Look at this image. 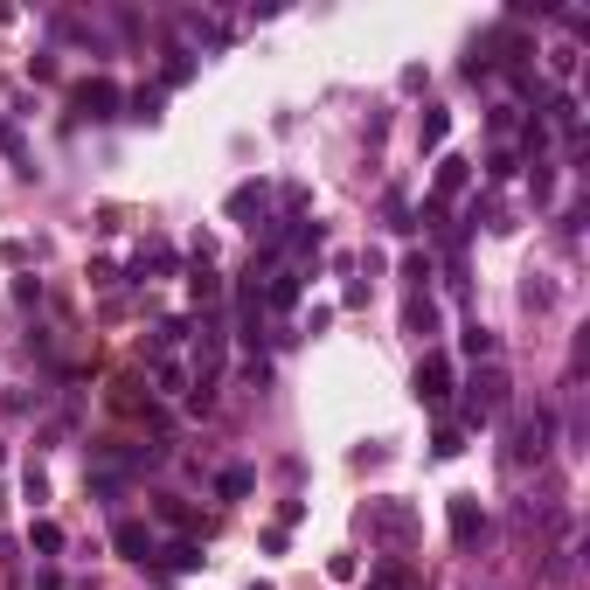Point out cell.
Returning a JSON list of instances; mask_svg holds the SVG:
<instances>
[{
	"instance_id": "7c38bea8",
	"label": "cell",
	"mask_w": 590,
	"mask_h": 590,
	"mask_svg": "<svg viewBox=\"0 0 590 590\" xmlns=\"http://www.w3.org/2000/svg\"><path fill=\"white\" fill-rule=\"evenodd\" d=\"M230 209H236V216H257V209H264V188H236Z\"/></svg>"
},
{
	"instance_id": "277c9868",
	"label": "cell",
	"mask_w": 590,
	"mask_h": 590,
	"mask_svg": "<svg viewBox=\"0 0 590 590\" xmlns=\"http://www.w3.org/2000/svg\"><path fill=\"white\" fill-rule=\"evenodd\" d=\"M479 535H487V514H479L466 493H458V500H452V542H458V549H472Z\"/></svg>"
},
{
	"instance_id": "7402d4cb",
	"label": "cell",
	"mask_w": 590,
	"mask_h": 590,
	"mask_svg": "<svg viewBox=\"0 0 590 590\" xmlns=\"http://www.w3.org/2000/svg\"><path fill=\"white\" fill-rule=\"evenodd\" d=\"M133 118H160V91H139V98H133Z\"/></svg>"
},
{
	"instance_id": "6da1fadb",
	"label": "cell",
	"mask_w": 590,
	"mask_h": 590,
	"mask_svg": "<svg viewBox=\"0 0 590 590\" xmlns=\"http://www.w3.org/2000/svg\"><path fill=\"white\" fill-rule=\"evenodd\" d=\"M507 410V375L487 369V375H472V396H466V424H487V417Z\"/></svg>"
},
{
	"instance_id": "44dd1931",
	"label": "cell",
	"mask_w": 590,
	"mask_h": 590,
	"mask_svg": "<svg viewBox=\"0 0 590 590\" xmlns=\"http://www.w3.org/2000/svg\"><path fill=\"white\" fill-rule=\"evenodd\" d=\"M369 590H410V576H403V570H375Z\"/></svg>"
},
{
	"instance_id": "30bf717a",
	"label": "cell",
	"mask_w": 590,
	"mask_h": 590,
	"mask_svg": "<svg viewBox=\"0 0 590 590\" xmlns=\"http://www.w3.org/2000/svg\"><path fill=\"white\" fill-rule=\"evenodd\" d=\"M153 382H160V389H167V396H181V389H188V375H181L174 361H167V354H160V361H153Z\"/></svg>"
},
{
	"instance_id": "9c48e42d",
	"label": "cell",
	"mask_w": 590,
	"mask_h": 590,
	"mask_svg": "<svg viewBox=\"0 0 590 590\" xmlns=\"http://www.w3.org/2000/svg\"><path fill=\"white\" fill-rule=\"evenodd\" d=\"M410 334H417V340L438 334V306H431V299H410Z\"/></svg>"
},
{
	"instance_id": "9a60e30c",
	"label": "cell",
	"mask_w": 590,
	"mask_h": 590,
	"mask_svg": "<svg viewBox=\"0 0 590 590\" xmlns=\"http://www.w3.org/2000/svg\"><path fill=\"white\" fill-rule=\"evenodd\" d=\"M452 452H466V431H458V424H445V431H438V458H452Z\"/></svg>"
},
{
	"instance_id": "52a82bcc",
	"label": "cell",
	"mask_w": 590,
	"mask_h": 590,
	"mask_svg": "<svg viewBox=\"0 0 590 590\" xmlns=\"http://www.w3.org/2000/svg\"><path fill=\"white\" fill-rule=\"evenodd\" d=\"M112 542H118L125 556H133V563H146V556H153V535L139 528V521H118V535H112Z\"/></svg>"
},
{
	"instance_id": "d6986e66",
	"label": "cell",
	"mask_w": 590,
	"mask_h": 590,
	"mask_svg": "<svg viewBox=\"0 0 590 590\" xmlns=\"http://www.w3.org/2000/svg\"><path fill=\"white\" fill-rule=\"evenodd\" d=\"M466 354H472V361H479V354H493V334H487V327H466Z\"/></svg>"
},
{
	"instance_id": "603a6c76",
	"label": "cell",
	"mask_w": 590,
	"mask_h": 590,
	"mask_svg": "<svg viewBox=\"0 0 590 590\" xmlns=\"http://www.w3.org/2000/svg\"><path fill=\"white\" fill-rule=\"evenodd\" d=\"M251 590H264V584H251Z\"/></svg>"
},
{
	"instance_id": "ac0fdd59",
	"label": "cell",
	"mask_w": 590,
	"mask_h": 590,
	"mask_svg": "<svg viewBox=\"0 0 590 590\" xmlns=\"http://www.w3.org/2000/svg\"><path fill=\"white\" fill-rule=\"evenodd\" d=\"M549 118L563 125V133H576V98H556V104H549Z\"/></svg>"
},
{
	"instance_id": "4fadbf2b",
	"label": "cell",
	"mask_w": 590,
	"mask_h": 590,
	"mask_svg": "<svg viewBox=\"0 0 590 590\" xmlns=\"http://www.w3.org/2000/svg\"><path fill=\"white\" fill-rule=\"evenodd\" d=\"M216 487H222V500H236V493H251V472H243V466H230V472L216 479Z\"/></svg>"
},
{
	"instance_id": "5b68a950",
	"label": "cell",
	"mask_w": 590,
	"mask_h": 590,
	"mask_svg": "<svg viewBox=\"0 0 590 590\" xmlns=\"http://www.w3.org/2000/svg\"><path fill=\"white\" fill-rule=\"evenodd\" d=\"M112 104H118V91H112L104 77H98V84H84V91H77V112H84V118H118Z\"/></svg>"
},
{
	"instance_id": "5bb4252c",
	"label": "cell",
	"mask_w": 590,
	"mask_h": 590,
	"mask_svg": "<svg viewBox=\"0 0 590 590\" xmlns=\"http://www.w3.org/2000/svg\"><path fill=\"white\" fill-rule=\"evenodd\" d=\"M35 549H42V556L63 549V528H56V521H35Z\"/></svg>"
},
{
	"instance_id": "e0dca14e",
	"label": "cell",
	"mask_w": 590,
	"mask_h": 590,
	"mask_svg": "<svg viewBox=\"0 0 590 590\" xmlns=\"http://www.w3.org/2000/svg\"><path fill=\"white\" fill-rule=\"evenodd\" d=\"M195 299H202V306H216V299H222V285H216V271H195Z\"/></svg>"
},
{
	"instance_id": "ffe728a7",
	"label": "cell",
	"mask_w": 590,
	"mask_h": 590,
	"mask_svg": "<svg viewBox=\"0 0 590 590\" xmlns=\"http://www.w3.org/2000/svg\"><path fill=\"white\" fill-rule=\"evenodd\" d=\"M445 133H452V118H445V112H431V118H424V146H438Z\"/></svg>"
},
{
	"instance_id": "8992f818",
	"label": "cell",
	"mask_w": 590,
	"mask_h": 590,
	"mask_svg": "<svg viewBox=\"0 0 590 590\" xmlns=\"http://www.w3.org/2000/svg\"><path fill=\"white\" fill-rule=\"evenodd\" d=\"M542 452H549V417L535 410L528 424H521V445H514V458H542Z\"/></svg>"
},
{
	"instance_id": "2e32d148",
	"label": "cell",
	"mask_w": 590,
	"mask_h": 590,
	"mask_svg": "<svg viewBox=\"0 0 590 590\" xmlns=\"http://www.w3.org/2000/svg\"><path fill=\"white\" fill-rule=\"evenodd\" d=\"M167 563H174V570H195L202 549H195V542H174V549H167Z\"/></svg>"
},
{
	"instance_id": "ba28073f",
	"label": "cell",
	"mask_w": 590,
	"mask_h": 590,
	"mask_svg": "<svg viewBox=\"0 0 590 590\" xmlns=\"http://www.w3.org/2000/svg\"><path fill=\"white\" fill-rule=\"evenodd\" d=\"M466 181H472V174H466V160H445V167H438V202H452Z\"/></svg>"
},
{
	"instance_id": "3957f363",
	"label": "cell",
	"mask_w": 590,
	"mask_h": 590,
	"mask_svg": "<svg viewBox=\"0 0 590 590\" xmlns=\"http://www.w3.org/2000/svg\"><path fill=\"white\" fill-rule=\"evenodd\" d=\"M410 528H417V514L410 507H369V535H382V542H410Z\"/></svg>"
},
{
	"instance_id": "8fae6325",
	"label": "cell",
	"mask_w": 590,
	"mask_h": 590,
	"mask_svg": "<svg viewBox=\"0 0 590 590\" xmlns=\"http://www.w3.org/2000/svg\"><path fill=\"white\" fill-rule=\"evenodd\" d=\"M299 299V271H271V306H292Z\"/></svg>"
},
{
	"instance_id": "7a4b0ae2",
	"label": "cell",
	"mask_w": 590,
	"mask_h": 590,
	"mask_svg": "<svg viewBox=\"0 0 590 590\" xmlns=\"http://www.w3.org/2000/svg\"><path fill=\"white\" fill-rule=\"evenodd\" d=\"M417 396H424V403H445V396H452V361H445V354H424V361H417Z\"/></svg>"
}]
</instances>
